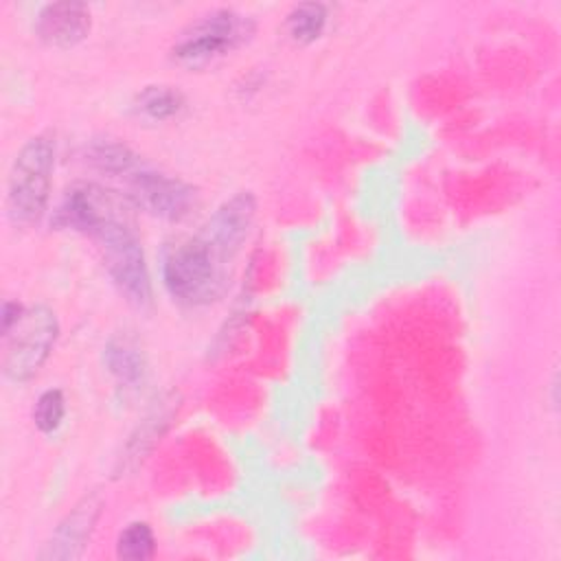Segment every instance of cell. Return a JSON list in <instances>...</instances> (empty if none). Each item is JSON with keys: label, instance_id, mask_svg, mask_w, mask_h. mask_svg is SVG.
Wrapping results in <instances>:
<instances>
[{"label": "cell", "instance_id": "1", "mask_svg": "<svg viewBox=\"0 0 561 561\" xmlns=\"http://www.w3.org/2000/svg\"><path fill=\"white\" fill-rule=\"evenodd\" d=\"M230 263L202 232L173 237L160 254V278L175 302L206 307L224 296Z\"/></svg>", "mask_w": 561, "mask_h": 561}, {"label": "cell", "instance_id": "2", "mask_svg": "<svg viewBox=\"0 0 561 561\" xmlns=\"http://www.w3.org/2000/svg\"><path fill=\"white\" fill-rule=\"evenodd\" d=\"M131 204L123 197L90 232L92 239L99 241L103 250V263L125 296V300L134 307H147L151 302V276L145 259V250L140 237L136 232L131 219Z\"/></svg>", "mask_w": 561, "mask_h": 561}, {"label": "cell", "instance_id": "3", "mask_svg": "<svg viewBox=\"0 0 561 561\" xmlns=\"http://www.w3.org/2000/svg\"><path fill=\"white\" fill-rule=\"evenodd\" d=\"M55 171V138L37 134L18 151L7 182L9 217L18 226L35 224L48 206Z\"/></svg>", "mask_w": 561, "mask_h": 561}, {"label": "cell", "instance_id": "4", "mask_svg": "<svg viewBox=\"0 0 561 561\" xmlns=\"http://www.w3.org/2000/svg\"><path fill=\"white\" fill-rule=\"evenodd\" d=\"M252 35V18L234 9H215L180 33L171 46V59L186 70H202L241 48Z\"/></svg>", "mask_w": 561, "mask_h": 561}, {"label": "cell", "instance_id": "5", "mask_svg": "<svg viewBox=\"0 0 561 561\" xmlns=\"http://www.w3.org/2000/svg\"><path fill=\"white\" fill-rule=\"evenodd\" d=\"M59 335V322L53 309L35 305L24 309L15 327L4 335L7 346L2 355V373L9 381L24 383L48 359L55 340Z\"/></svg>", "mask_w": 561, "mask_h": 561}, {"label": "cell", "instance_id": "6", "mask_svg": "<svg viewBox=\"0 0 561 561\" xmlns=\"http://www.w3.org/2000/svg\"><path fill=\"white\" fill-rule=\"evenodd\" d=\"M123 195L134 208L169 224L188 219L199 206V193L193 184L149 164H140L125 178Z\"/></svg>", "mask_w": 561, "mask_h": 561}, {"label": "cell", "instance_id": "7", "mask_svg": "<svg viewBox=\"0 0 561 561\" xmlns=\"http://www.w3.org/2000/svg\"><path fill=\"white\" fill-rule=\"evenodd\" d=\"M256 215V202L252 193L241 191L230 199L221 202L199 232L228 259L232 261L245 243Z\"/></svg>", "mask_w": 561, "mask_h": 561}, {"label": "cell", "instance_id": "8", "mask_svg": "<svg viewBox=\"0 0 561 561\" xmlns=\"http://www.w3.org/2000/svg\"><path fill=\"white\" fill-rule=\"evenodd\" d=\"M99 493L83 495L75 508L57 524L50 539L44 543L39 559H77L83 554V548L94 530V524L101 515Z\"/></svg>", "mask_w": 561, "mask_h": 561}, {"label": "cell", "instance_id": "9", "mask_svg": "<svg viewBox=\"0 0 561 561\" xmlns=\"http://www.w3.org/2000/svg\"><path fill=\"white\" fill-rule=\"evenodd\" d=\"M90 9L83 2H50L44 4L33 22L35 35L55 48H70L83 42L90 33Z\"/></svg>", "mask_w": 561, "mask_h": 561}, {"label": "cell", "instance_id": "10", "mask_svg": "<svg viewBox=\"0 0 561 561\" xmlns=\"http://www.w3.org/2000/svg\"><path fill=\"white\" fill-rule=\"evenodd\" d=\"M103 366L123 388H138L147 377V357L129 335H114L103 346Z\"/></svg>", "mask_w": 561, "mask_h": 561}, {"label": "cell", "instance_id": "11", "mask_svg": "<svg viewBox=\"0 0 561 561\" xmlns=\"http://www.w3.org/2000/svg\"><path fill=\"white\" fill-rule=\"evenodd\" d=\"M85 162L110 178H127L142 164L140 156L129 145L112 136L92 138L85 147Z\"/></svg>", "mask_w": 561, "mask_h": 561}, {"label": "cell", "instance_id": "12", "mask_svg": "<svg viewBox=\"0 0 561 561\" xmlns=\"http://www.w3.org/2000/svg\"><path fill=\"white\" fill-rule=\"evenodd\" d=\"M184 107V94L171 85H147L131 101V112L138 118L151 123H167L171 118H178Z\"/></svg>", "mask_w": 561, "mask_h": 561}, {"label": "cell", "instance_id": "13", "mask_svg": "<svg viewBox=\"0 0 561 561\" xmlns=\"http://www.w3.org/2000/svg\"><path fill=\"white\" fill-rule=\"evenodd\" d=\"M329 22V9L322 2L296 4L287 15V33L296 44H313L322 37Z\"/></svg>", "mask_w": 561, "mask_h": 561}, {"label": "cell", "instance_id": "14", "mask_svg": "<svg viewBox=\"0 0 561 561\" xmlns=\"http://www.w3.org/2000/svg\"><path fill=\"white\" fill-rule=\"evenodd\" d=\"M156 552V535L147 522L127 524L116 539V554L125 561H147Z\"/></svg>", "mask_w": 561, "mask_h": 561}, {"label": "cell", "instance_id": "15", "mask_svg": "<svg viewBox=\"0 0 561 561\" xmlns=\"http://www.w3.org/2000/svg\"><path fill=\"white\" fill-rule=\"evenodd\" d=\"M66 416V399L59 388L44 390L33 405V423L42 434H53L59 430Z\"/></svg>", "mask_w": 561, "mask_h": 561}, {"label": "cell", "instance_id": "16", "mask_svg": "<svg viewBox=\"0 0 561 561\" xmlns=\"http://www.w3.org/2000/svg\"><path fill=\"white\" fill-rule=\"evenodd\" d=\"M22 313H24V307L20 302H15V300H4L2 302V316H0L2 335H7L15 327V322L22 318Z\"/></svg>", "mask_w": 561, "mask_h": 561}]
</instances>
